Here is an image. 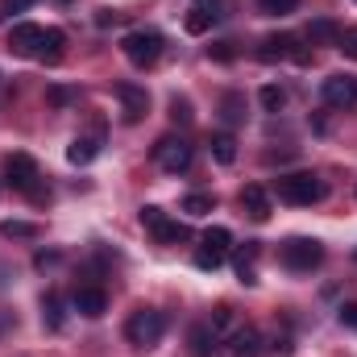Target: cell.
Wrapping results in <instances>:
<instances>
[{
  "instance_id": "cell-1",
  "label": "cell",
  "mask_w": 357,
  "mask_h": 357,
  "mask_svg": "<svg viewBox=\"0 0 357 357\" xmlns=\"http://www.w3.org/2000/svg\"><path fill=\"white\" fill-rule=\"evenodd\" d=\"M125 337H129V345H137V349H154V345L167 337V312H158V307H137V312L125 320Z\"/></svg>"
},
{
  "instance_id": "cell-2",
  "label": "cell",
  "mask_w": 357,
  "mask_h": 357,
  "mask_svg": "<svg viewBox=\"0 0 357 357\" xmlns=\"http://www.w3.org/2000/svg\"><path fill=\"white\" fill-rule=\"evenodd\" d=\"M274 191H278L282 204H295V208H312V204H320V199L328 195V187L316 175H307V171H299V175H278Z\"/></svg>"
},
{
  "instance_id": "cell-3",
  "label": "cell",
  "mask_w": 357,
  "mask_h": 357,
  "mask_svg": "<svg viewBox=\"0 0 357 357\" xmlns=\"http://www.w3.org/2000/svg\"><path fill=\"white\" fill-rule=\"evenodd\" d=\"M278 262L295 274H312V270L324 262V245L316 237H287L278 245Z\"/></svg>"
},
{
  "instance_id": "cell-4",
  "label": "cell",
  "mask_w": 357,
  "mask_h": 357,
  "mask_svg": "<svg viewBox=\"0 0 357 357\" xmlns=\"http://www.w3.org/2000/svg\"><path fill=\"white\" fill-rule=\"evenodd\" d=\"M4 171H8V183H13L17 191H25L33 204H46V199H50V191L38 183L42 171H38V162H33L29 154H8V158H4Z\"/></svg>"
},
{
  "instance_id": "cell-5",
  "label": "cell",
  "mask_w": 357,
  "mask_h": 357,
  "mask_svg": "<svg viewBox=\"0 0 357 357\" xmlns=\"http://www.w3.org/2000/svg\"><path fill=\"white\" fill-rule=\"evenodd\" d=\"M162 33L158 29H133V33H125V42H121V50H125V59L133 63V67H154L158 59H162Z\"/></svg>"
},
{
  "instance_id": "cell-6",
  "label": "cell",
  "mask_w": 357,
  "mask_h": 357,
  "mask_svg": "<svg viewBox=\"0 0 357 357\" xmlns=\"http://www.w3.org/2000/svg\"><path fill=\"white\" fill-rule=\"evenodd\" d=\"M258 59H262V63H282V59L312 63V50H303L299 38H291V33H270V38L258 42Z\"/></svg>"
},
{
  "instance_id": "cell-7",
  "label": "cell",
  "mask_w": 357,
  "mask_h": 357,
  "mask_svg": "<svg viewBox=\"0 0 357 357\" xmlns=\"http://www.w3.org/2000/svg\"><path fill=\"white\" fill-rule=\"evenodd\" d=\"M229 250H233V233H229V229H208V233H204V241H199V250H195V266H199V270L225 266Z\"/></svg>"
},
{
  "instance_id": "cell-8",
  "label": "cell",
  "mask_w": 357,
  "mask_h": 357,
  "mask_svg": "<svg viewBox=\"0 0 357 357\" xmlns=\"http://www.w3.org/2000/svg\"><path fill=\"white\" fill-rule=\"evenodd\" d=\"M142 225L154 233V241L158 245H178V241H187V225H178V220H171L162 208H142Z\"/></svg>"
},
{
  "instance_id": "cell-9",
  "label": "cell",
  "mask_w": 357,
  "mask_h": 357,
  "mask_svg": "<svg viewBox=\"0 0 357 357\" xmlns=\"http://www.w3.org/2000/svg\"><path fill=\"white\" fill-rule=\"evenodd\" d=\"M154 162H158L167 175H183V171L191 167V146H187L183 137H162V142L154 146Z\"/></svg>"
},
{
  "instance_id": "cell-10",
  "label": "cell",
  "mask_w": 357,
  "mask_h": 357,
  "mask_svg": "<svg viewBox=\"0 0 357 357\" xmlns=\"http://www.w3.org/2000/svg\"><path fill=\"white\" fill-rule=\"evenodd\" d=\"M42 25H33V21H21V25H13L8 29V50L17 54V59H38V50H42Z\"/></svg>"
},
{
  "instance_id": "cell-11",
  "label": "cell",
  "mask_w": 357,
  "mask_h": 357,
  "mask_svg": "<svg viewBox=\"0 0 357 357\" xmlns=\"http://www.w3.org/2000/svg\"><path fill=\"white\" fill-rule=\"evenodd\" d=\"M116 100H121V116L129 125H137L146 116V108H150V96H146V88H137V84H116Z\"/></svg>"
},
{
  "instance_id": "cell-12",
  "label": "cell",
  "mask_w": 357,
  "mask_h": 357,
  "mask_svg": "<svg viewBox=\"0 0 357 357\" xmlns=\"http://www.w3.org/2000/svg\"><path fill=\"white\" fill-rule=\"evenodd\" d=\"M324 104H333V108H354L357 104V75H328V79H324Z\"/></svg>"
},
{
  "instance_id": "cell-13",
  "label": "cell",
  "mask_w": 357,
  "mask_h": 357,
  "mask_svg": "<svg viewBox=\"0 0 357 357\" xmlns=\"http://www.w3.org/2000/svg\"><path fill=\"white\" fill-rule=\"evenodd\" d=\"M71 303H75V312L88 316V320H96V316L108 312V295H104V287H75Z\"/></svg>"
},
{
  "instance_id": "cell-14",
  "label": "cell",
  "mask_w": 357,
  "mask_h": 357,
  "mask_svg": "<svg viewBox=\"0 0 357 357\" xmlns=\"http://www.w3.org/2000/svg\"><path fill=\"white\" fill-rule=\"evenodd\" d=\"M229 349H233V357H262V333L254 324L233 328L229 333Z\"/></svg>"
},
{
  "instance_id": "cell-15",
  "label": "cell",
  "mask_w": 357,
  "mask_h": 357,
  "mask_svg": "<svg viewBox=\"0 0 357 357\" xmlns=\"http://www.w3.org/2000/svg\"><path fill=\"white\" fill-rule=\"evenodd\" d=\"M241 208H245V216L250 220H270V195L266 187H258V183H250V187H241Z\"/></svg>"
},
{
  "instance_id": "cell-16",
  "label": "cell",
  "mask_w": 357,
  "mask_h": 357,
  "mask_svg": "<svg viewBox=\"0 0 357 357\" xmlns=\"http://www.w3.org/2000/svg\"><path fill=\"white\" fill-rule=\"evenodd\" d=\"M187 341H191V357H216V349H220V333L212 324H195Z\"/></svg>"
},
{
  "instance_id": "cell-17",
  "label": "cell",
  "mask_w": 357,
  "mask_h": 357,
  "mask_svg": "<svg viewBox=\"0 0 357 357\" xmlns=\"http://www.w3.org/2000/svg\"><path fill=\"white\" fill-rule=\"evenodd\" d=\"M258 254H262V245H258V241H245V245L233 254V266H237V274H241V282H245V287H254V282H258V270H254Z\"/></svg>"
},
{
  "instance_id": "cell-18",
  "label": "cell",
  "mask_w": 357,
  "mask_h": 357,
  "mask_svg": "<svg viewBox=\"0 0 357 357\" xmlns=\"http://www.w3.org/2000/svg\"><path fill=\"white\" fill-rule=\"evenodd\" d=\"M42 324H46L50 333H59V328L67 324V312H63V295H59V291H46V295H42Z\"/></svg>"
},
{
  "instance_id": "cell-19",
  "label": "cell",
  "mask_w": 357,
  "mask_h": 357,
  "mask_svg": "<svg viewBox=\"0 0 357 357\" xmlns=\"http://www.w3.org/2000/svg\"><path fill=\"white\" fill-rule=\"evenodd\" d=\"M208 150H212V158H216L220 167L237 162V137H233V133H212V137H208Z\"/></svg>"
},
{
  "instance_id": "cell-20",
  "label": "cell",
  "mask_w": 357,
  "mask_h": 357,
  "mask_svg": "<svg viewBox=\"0 0 357 357\" xmlns=\"http://www.w3.org/2000/svg\"><path fill=\"white\" fill-rule=\"evenodd\" d=\"M96 154H100V137H75L67 146V162H75V167H88Z\"/></svg>"
},
{
  "instance_id": "cell-21",
  "label": "cell",
  "mask_w": 357,
  "mask_h": 357,
  "mask_svg": "<svg viewBox=\"0 0 357 357\" xmlns=\"http://www.w3.org/2000/svg\"><path fill=\"white\" fill-rule=\"evenodd\" d=\"M63 46H67L63 29H46V33H42V50H38V59H42V63H59V59H63Z\"/></svg>"
},
{
  "instance_id": "cell-22",
  "label": "cell",
  "mask_w": 357,
  "mask_h": 357,
  "mask_svg": "<svg viewBox=\"0 0 357 357\" xmlns=\"http://www.w3.org/2000/svg\"><path fill=\"white\" fill-rule=\"evenodd\" d=\"M212 21H216V13H212V4H199V8H191V13L183 17V25H187V33H208V29H212Z\"/></svg>"
},
{
  "instance_id": "cell-23",
  "label": "cell",
  "mask_w": 357,
  "mask_h": 357,
  "mask_svg": "<svg viewBox=\"0 0 357 357\" xmlns=\"http://www.w3.org/2000/svg\"><path fill=\"white\" fill-rule=\"evenodd\" d=\"M220 116H225L229 125H241V121H245V96L229 91V96L220 100Z\"/></svg>"
},
{
  "instance_id": "cell-24",
  "label": "cell",
  "mask_w": 357,
  "mask_h": 357,
  "mask_svg": "<svg viewBox=\"0 0 357 357\" xmlns=\"http://www.w3.org/2000/svg\"><path fill=\"white\" fill-rule=\"evenodd\" d=\"M212 208H216V199L204 195V191H191V195L183 199V212H187V216H208Z\"/></svg>"
},
{
  "instance_id": "cell-25",
  "label": "cell",
  "mask_w": 357,
  "mask_h": 357,
  "mask_svg": "<svg viewBox=\"0 0 357 357\" xmlns=\"http://www.w3.org/2000/svg\"><path fill=\"white\" fill-rule=\"evenodd\" d=\"M0 233H4L8 241H13V237H17V241H29V237H38L42 229H38V225H29V220H4V225H0Z\"/></svg>"
},
{
  "instance_id": "cell-26",
  "label": "cell",
  "mask_w": 357,
  "mask_h": 357,
  "mask_svg": "<svg viewBox=\"0 0 357 357\" xmlns=\"http://www.w3.org/2000/svg\"><path fill=\"white\" fill-rule=\"evenodd\" d=\"M258 100H262V108H266V112H278V108L287 104V91L278 88V84H266V88L258 91Z\"/></svg>"
},
{
  "instance_id": "cell-27",
  "label": "cell",
  "mask_w": 357,
  "mask_h": 357,
  "mask_svg": "<svg viewBox=\"0 0 357 357\" xmlns=\"http://www.w3.org/2000/svg\"><path fill=\"white\" fill-rule=\"evenodd\" d=\"M307 38H316V42H337V38H341V29H337L333 21H324V17H320V21H312V25H307Z\"/></svg>"
},
{
  "instance_id": "cell-28",
  "label": "cell",
  "mask_w": 357,
  "mask_h": 357,
  "mask_svg": "<svg viewBox=\"0 0 357 357\" xmlns=\"http://www.w3.org/2000/svg\"><path fill=\"white\" fill-rule=\"evenodd\" d=\"M258 8H262L266 17H287V13L299 8V0H258Z\"/></svg>"
},
{
  "instance_id": "cell-29",
  "label": "cell",
  "mask_w": 357,
  "mask_h": 357,
  "mask_svg": "<svg viewBox=\"0 0 357 357\" xmlns=\"http://www.w3.org/2000/svg\"><path fill=\"white\" fill-rule=\"evenodd\" d=\"M75 100H79L75 88H46V104H54V108H67V104H75Z\"/></svg>"
},
{
  "instance_id": "cell-30",
  "label": "cell",
  "mask_w": 357,
  "mask_h": 357,
  "mask_svg": "<svg viewBox=\"0 0 357 357\" xmlns=\"http://www.w3.org/2000/svg\"><path fill=\"white\" fill-rule=\"evenodd\" d=\"M212 328H216L220 337H225V333H233V307H229V303H220V307L212 312Z\"/></svg>"
},
{
  "instance_id": "cell-31",
  "label": "cell",
  "mask_w": 357,
  "mask_h": 357,
  "mask_svg": "<svg viewBox=\"0 0 357 357\" xmlns=\"http://www.w3.org/2000/svg\"><path fill=\"white\" fill-rule=\"evenodd\" d=\"M337 50H341L345 59H357V29H341V38H337Z\"/></svg>"
},
{
  "instance_id": "cell-32",
  "label": "cell",
  "mask_w": 357,
  "mask_h": 357,
  "mask_svg": "<svg viewBox=\"0 0 357 357\" xmlns=\"http://www.w3.org/2000/svg\"><path fill=\"white\" fill-rule=\"evenodd\" d=\"M171 121H183V125L191 121V100H183V96L171 100Z\"/></svg>"
},
{
  "instance_id": "cell-33",
  "label": "cell",
  "mask_w": 357,
  "mask_h": 357,
  "mask_svg": "<svg viewBox=\"0 0 357 357\" xmlns=\"http://www.w3.org/2000/svg\"><path fill=\"white\" fill-rule=\"evenodd\" d=\"M33 0H0V17L8 21V17H17V13H25Z\"/></svg>"
},
{
  "instance_id": "cell-34",
  "label": "cell",
  "mask_w": 357,
  "mask_h": 357,
  "mask_svg": "<svg viewBox=\"0 0 357 357\" xmlns=\"http://www.w3.org/2000/svg\"><path fill=\"white\" fill-rule=\"evenodd\" d=\"M208 54H212V59H220V63H229V59H233V42H220V46H208Z\"/></svg>"
},
{
  "instance_id": "cell-35",
  "label": "cell",
  "mask_w": 357,
  "mask_h": 357,
  "mask_svg": "<svg viewBox=\"0 0 357 357\" xmlns=\"http://www.w3.org/2000/svg\"><path fill=\"white\" fill-rule=\"evenodd\" d=\"M341 324L357 328V303H345V307H341Z\"/></svg>"
},
{
  "instance_id": "cell-36",
  "label": "cell",
  "mask_w": 357,
  "mask_h": 357,
  "mask_svg": "<svg viewBox=\"0 0 357 357\" xmlns=\"http://www.w3.org/2000/svg\"><path fill=\"white\" fill-rule=\"evenodd\" d=\"M199 4H216V0H199Z\"/></svg>"
},
{
  "instance_id": "cell-37",
  "label": "cell",
  "mask_w": 357,
  "mask_h": 357,
  "mask_svg": "<svg viewBox=\"0 0 357 357\" xmlns=\"http://www.w3.org/2000/svg\"><path fill=\"white\" fill-rule=\"evenodd\" d=\"M63 4H67V0H63Z\"/></svg>"
},
{
  "instance_id": "cell-38",
  "label": "cell",
  "mask_w": 357,
  "mask_h": 357,
  "mask_svg": "<svg viewBox=\"0 0 357 357\" xmlns=\"http://www.w3.org/2000/svg\"><path fill=\"white\" fill-rule=\"evenodd\" d=\"M354 258H357V254H354Z\"/></svg>"
}]
</instances>
